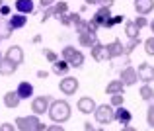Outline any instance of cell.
Returning <instances> with one entry per match:
<instances>
[{"label": "cell", "mask_w": 154, "mask_h": 131, "mask_svg": "<svg viewBox=\"0 0 154 131\" xmlns=\"http://www.w3.org/2000/svg\"><path fill=\"white\" fill-rule=\"evenodd\" d=\"M49 117L53 123H64L70 120V106L66 100H53L49 106Z\"/></svg>", "instance_id": "6da1fadb"}, {"label": "cell", "mask_w": 154, "mask_h": 131, "mask_svg": "<svg viewBox=\"0 0 154 131\" xmlns=\"http://www.w3.org/2000/svg\"><path fill=\"white\" fill-rule=\"evenodd\" d=\"M16 127L20 131H45L47 125L43 123L41 120H39V116H20L16 117Z\"/></svg>", "instance_id": "7a4b0ae2"}, {"label": "cell", "mask_w": 154, "mask_h": 131, "mask_svg": "<svg viewBox=\"0 0 154 131\" xmlns=\"http://www.w3.org/2000/svg\"><path fill=\"white\" fill-rule=\"evenodd\" d=\"M94 117L100 125H109V123L115 121V108H113L111 104H102V106L96 108Z\"/></svg>", "instance_id": "3957f363"}, {"label": "cell", "mask_w": 154, "mask_h": 131, "mask_svg": "<svg viewBox=\"0 0 154 131\" xmlns=\"http://www.w3.org/2000/svg\"><path fill=\"white\" fill-rule=\"evenodd\" d=\"M63 59L66 61L70 67H74V69H80V67L84 65V55H82V51L74 49L72 45H66V47L63 49Z\"/></svg>", "instance_id": "277c9868"}, {"label": "cell", "mask_w": 154, "mask_h": 131, "mask_svg": "<svg viewBox=\"0 0 154 131\" xmlns=\"http://www.w3.org/2000/svg\"><path fill=\"white\" fill-rule=\"evenodd\" d=\"M49 106H51V96H37V98L31 100V112L35 116L49 113Z\"/></svg>", "instance_id": "5b68a950"}, {"label": "cell", "mask_w": 154, "mask_h": 131, "mask_svg": "<svg viewBox=\"0 0 154 131\" xmlns=\"http://www.w3.org/2000/svg\"><path fill=\"white\" fill-rule=\"evenodd\" d=\"M78 78H74V76H64L63 80L59 82V90L64 94V96H72V94L78 90Z\"/></svg>", "instance_id": "8992f818"}, {"label": "cell", "mask_w": 154, "mask_h": 131, "mask_svg": "<svg viewBox=\"0 0 154 131\" xmlns=\"http://www.w3.org/2000/svg\"><path fill=\"white\" fill-rule=\"evenodd\" d=\"M119 80L125 86H133V84H137V80H139V72L133 67H125L123 71L119 72Z\"/></svg>", "instance_id": "52a82bcc"}, {"label": "cell", "mask_w": 154, "mask_h": 131, "mask_svg": "<svg viewBox=\"0 0 154 131\" xmlns=\"http://www.w3.org/2000/svg\"><path fill=\"white\" fill-rule=\"evenodd\" d=\"M92 57H94V61H98V63H105V61H111V57H109V51H107V45L103 43H96L94 47L90 49Z\"/></svg>", "instance_id": "ba28073f"}, {"label": "cell", "mask_w": 154, "mask_h": 131, "mask_svg": "<svg viewBox=\"0 0 154 131\" xmlns=\"http://www.w3.org/2000/svg\"><path fill=\"white\" fill-rule=\"evenodd\" d=\"M27 24V16L26 14H14V16H10V18L6 20V27L10 31H14V30H22L23 26Z\"/></svg>", "instance_id": "9c48e42d"}, {"label": "cell", "mask_w": 154, "mask_h": 131, "mask_svg": "<svg viewBox=\"0 0 154 131\" xmlns=\"http://www.w3.org/2000/svg\"><path fill=\"white\" fill-rule=\"evenodd\" d=\"M137 72H139V80L144 82V84H148V82L154 80V67L148 65V63H140V67L137 69Z\"/></svg>", "instance_id": "30bf717a"}, {"label": "cell", "mask_w": 154, "mask_h": 131, "mask_svg": "<svg viewBox=\"0 0 154 131\" xmlns=\"http://www.w3.org/2000/svg\"><path fill=\"white\" fill-rule=\"evenodd\" d=\"M76 108H78V112L80 113H94L96 112V108H98V104L94 102V98H90V96H82L78 100V104H76Z\"/></svg>", "instance_id": "8fae6325"}, {"label": "cell", "mask_w": 154, "mask_h": 131, "mask_svg": "<svg viewBox=\"0 0 154 131\" xmlns=\"http://www.w3.org/2000/svg\"><path fill=\"white\" fill-rule=\"evenodd\" d=\"M4 57H6L8 61H12V63H16L18 67L23 63V51H22L20 45H12V47H8V51H6Z\"/></svg>", "instance_id": "7c38bea8"}, {"label": "cell", "mask_w": 154, "mask_h": 131, "mask_svg": "<svg viewBox=\"0 0 154 131\" xmlns=\"http://www.w3.org/2000/svg\"><path fill=\"white\" fill-rule=\"evenodd\" d=\"M78 43L80 47H86V49H92L98 41V34H92V31H84V34H78Z\"/></svg>", "instance_id": "4fadbf2b"}, {"label": "cell", "mask_w": 154, "mask_h": 131, "mask_svg": "<svg viewBox=\"0 0 154 131\" xmlns=\"http://www.w3.org/2000/svg\"><path fill=\"white\" fill-rule=\"evenodd\" d=\"M111 18V12H109V8L107 6H100L98 10H96V14L92 16V20H94L96 24H98L100 27H103L105 26V22Z\"/></svg>", "instance_id": "5bb4252c"}, {"label": "cell", "mask_w": 154, "mask_h": 131, "mask_svg": "<svg viewBox=\"0 0 154 131\" xmlns=\"http://www.w3.org/2000/svg\"><path fill=\"white\" fill-rule=\"evenodd\" d=\"M135 10L139 16H146L154 10V0H135Z\"/></svg>", "instance_id": "9a60e30c"}, {"label": "cell", "mask_w": 154, "mask_h": 131, "mask_svg": "<svg viewBox=\"0 0 154 131\" xmlns=\"http://www.w3.org/2000/svg\"><path fill=\"white\" fill-rule=\"evenodd\" d=\"M107 51H109V57L111 59H117V57L121 55H127L125 53V45L119 41V39H113L111 43H107Z\"/></svg>", "instance_id": "2e32d148"}, {"label": "cell", "mask_w": 154, "mask_h": 131, "mask_svg": "<svg viewBox=\"0 0 154 131\" xmlns=\"http://www.w3.org/2000/svg\"><path fill=\"white\" fill-rule=\"evenodd\" d=\"M131 120H133V113L129 112L127 108H123V106H121V108H115V121H119L123 127L131 123Z\"/></svg>", "instance_id": "e0dca14e"}, {"label": "cell", "mask_w": 154, "mask_h": 131, "mask_svg": "<svg viewBox=\"0 0 154 131\" xmlns=\"http://www.w3.org/2000/svg\"><path fill=\"white\" fill-rule=\"evenodd\" d=\"M20 102H22V98L18 96L16 90H10V92L4 94V106H6V108L14 110V108H18V106H20Z\"/></svg>", "instance_id": "ac0fdd59"}, {"label": "cell", "mask_w": 154, "mask_h": 131, "mask_svg": "<svg viewBox=\"0 0 154 131\" xmlns=\"http://www.w3.org/2000/svg\"><path fill=\"white\" fill-rule=\"evenodd\" d=\"M125 35L129 39H139L140 37V27L135 24V20H127L125 22Z\"/></svg>", "instance_id": "d6986e66"}, {"label": "cell", "mask_w": 154, "mask_h": 131, "mask_svg": "<svg viewBox=\"0 0 154 131\" xmlns=\"http://www.w3.org/2000/svg\"><path fill=\"white\" fill-rule=\"evenodd\" d=\"M16 92H18V96L22 98V100H27V98L33 96V86H31V82L22 80V82L18 84V88H16Z\"/></svg>", "instance_id": "ffe728a7"}, {"label": "cell", "mask_w": 154, "mask_h": 131, "mask_svg": "<svg viewBox=\"0 0 154 131\" xmlns=\"http://www.w3.org/2000/svg\"><path fill=\"white\" fill-rule=\"evenodd\" d=\"M70 65L66 63V61L64 59H59V61H55V63H53V69H51V72L53 75H60V76H66V72L70 71Z\"/></svg>", "instance_id": "44dd1931"}, {"label": "cell", "mask_w": 154, "mask_h": 131, "mask_svg": "<svg viewBox=\"0 0 154 131\" xmlns=\"http://www.w3.org/2000/svg\"><path fill=\"white\" fill-rule=\"evenodd\" d=\"M16 10L20 12V14H33L35 6H33V0H16Z\"/></svg>", "instance_id": "7402d4cb"}, {"label": "cell", "mask_w": 154, "mask_h": 131, "mask_svg": "<svg viewBox=\"0 0 154 131\" xmlns=\"http://www.w3.org/2000/svg\"><path fill=\"white\" fill-rule=\"evenodd\" d=\"M16 69H18V65L12 63V61H8L6 57L0 61V75H2V76H10V75H14Z\"/></svg>", "instance_id": "603a6c76"}, {"label": "cell", "mask_w": 154, "mask_h": 131, "mask_svg": "<svg viewBox=\"0 0 154 131\" xmlns=\"http://www.w3.org/2000/svg\"><path fill=\"white\" fill-rule=\"evenodd\" d=\"M125 90V84L121 82V80H111V82L105 86V94H109V96H113V94H123Z\"/></svg>", "instance_id": "cb8c5ba5"}, {"label": "cell", "mask_w": 154, "mask_h": 131, "mask_svg": "<svg viewBox=\"0 0 154 131\" xmlns=\"http://www.w3.org/2000/svg\"><path fill=\"white\" fill-rule=\"evenodd\" d=\"M139 94H140V98H143L144 102H152L154 104V90H152L150 84H143L140 90H139Z\"/></svg>", "instance_id": "d4e9b609"}, {"label": "cell", "mask_w": 154, "mask_h": 131, "mask_svg": "<svg viewBox=\"0 0 154 131\" xmlns=\"http://www.w3.org/2000/svg\"><path fill=\"white\" fill-rule=\"evenodd\" d=\"M121 22H125V16H121V14H119V16H111V18L105 22V26H103V27H105V30H111L113 26H119Z\"/></svg>", "instance_id": "484cf974"}, {"label": "cell", "mask_w": 154, "mask_h": 131, "mask_svg": "<svg viewBox=\"0 0 154 131\" xmlns=\"http://www.w3.org/2000/svg\"><path fill=\"white\" fill-rule=\"evenodd\" d=\"M144 53H146V55H150V57H154V35L144 41Z\"/></svg>", "instance_id": "4316f807"}, {"label": "cell", "mask_w": 154, "mask_h": 131, "mask_svg": "<svg viewBox=\"0 0 154 131\" xmlns=\"http://www.w3.org/2000/svg\"><path fill=\"white\" fill-rule=\"evenodd\" d=\"M139 43H140V37H139V39H129V43L125 45V53H127V55H129V53H133V51L137 49V45H139Z\"/></svg>", "instance_id": "83f0119b"}, {"label": "cell", "mask_w": 154, "mask_h": 131, "mask_svg": "<svg viewBox=\"0 0 154 131\" xmlns=\"http://www.w3.org/2000/svg\"><path fill=\"white\" fill-rule=\"evenodd\" d=\"M43 53H45V59L49 61L51 65L55 63V61H59V55H57V53L53 51V49H43Z\"/></svg>", "instance_id": "f1b7e54d"}, {"label": "cell", "mask_w": 154, "mask_h": 131, "mask_svg": "<svg viewBox=\"0 0 154 131\" xmlns=\"http://www.w3.org/2000/svg\"><path fill=\"white\" fill-rule=\"evenodd\" d=\"M123 94H113L111 96V106L113 108H121V106H123Z\"/></svg>", "instance_id": "f546056e"}, {"label": "cell", "mask_w": 154, "mask_h": 131, "mask_svg": "<svg viewBox=\"0 0 154 131\" xmlns=\"http://www.w3.org/2000/svg\"><path fill=\"white\" fill-rule=\"evenodd\" d=\"M146 123L154 129V104H150L148 110H146Z\"/></svg>", "instance_id": "4dcf8cb0"}, {"label": "cell", "mask_w": 154, "mask_h": 131, "mask_svg": "<svg viewBox=\"0 0 154 131\" xmlns=\"http://www.w3.org/2000/svg\"><path fill=\"white\" fill-rule=\"evenodd\" d=\"M135 24L143 30V27H146V26H150V22L146 20V16H137V20H135Z\"/></svg>", "instance_id": "1f68e13d"}, {"label": "cell", "mask_w": 154, "mask_h": 131, "mask_svg": "<svg viewBox=\"0 0 154 131\" xmlns=\"http://www.w3.org/2000/svg\"><path fill=\"white\" fill-rule=\"evenodd\" d=\"M70 20H72V26H78V24H82L84 22V20H82V16H80V12H72V14H70Z\"/></svg>", "instance_id": "d6a6232c"}, {"label": "cell", "mask_w": 154, "mask_h": 131, "mask_svg": "<svg viewBox=\"0 0 154 131\" xmlns=\"http://www.w3.org/2000/svg\"><path fill=\"white\" fill-rule=\"evenodd\" d=\"M59 20H60V24H63V26H72L70 14H63V16H59Z\"/></svg>", "instance_id": "836d02e7"}, {"label": "cell", "mask_w": 154, "mask_h": 131, "mask_svg": "<svg viewBox=\"0 0 154 131\" xmlns=\"http://www.w3.org/2000/svg\"><path fill=\"white\" fill-rule=\"evenodd\" d=\"M45 131H64V127H63V123H53V125H47Z\"/></svg>", "instance_id": "e575fe53"}, {"label": "cell", "mask_w": 154, "mask_h": 131, "mask_svg": "<svg viewBox=\"0 0 154 131\" xmlns=\"http://www.w3.org/2000/svg\"><path fill=\"white\" fill-rule=\"evenodd\" d=\"M0 16H2V18H8V16H10V6H8V4H4V6L0 8Z\"/></svg>", "instance_id": "d590c367"}, {"label": "cell", "mask_w": 154, "mask_h": 131, "mask_svg": "<svg viewBox=\"0 0 154 131\" xmlns=\"http://www.w3.org/2000/svg\"><path fill=\"white\" fill-rule=\"evenodd\" d=\"M18 127L16 125H12V123H2L0 125V131H16Z\"/></svg>", "instance_id": "8d00e7d4"}, {"label": "cell", "mask_w": 154, "mask_h": 131, "mask_svg": "<svg viewBox=\"0 0 154 131\" xmlns=\"http://www.w3.org/2000/svg\"><path fill=\"white\" fill-rule=\"evenodd\" d=\"M84 131H103V129H100V127H96V125H92L90 121H86V123H84Z\"/></svg>", "instance_id": "74e56055"}, {"label": "cell", "mask_w": 154, "mask_h": 131, "mask_svg": "<svg viewBox=\"0 0 154 131\" xmlns=\"http://www.w3.org/2000/svg\"><path fill=\"white\" fill-rule=\"evenodd\" d=\"M57 0H39V4H41V8H49V6H53Z\"/></svg>", "instance_id": "f35d334b"}, {"label": "cell", "mask_w": 154, "mask_h": 131, "mask_svg": "<svg viewBox=\"0 0 154 131\" xmlns=\"http://www.w3.org/2000/svg\"><path fill=\"white\" fill-rule=\"evenodd\" d=\"M37 76H39V78H47V76H49V72H47V71H39Z\"/></svg>", "instance_id": "ab89813d"}, {"label": "cell", "mask_w": 154, "mask_h": 131, "mask_svg": "<svg viewBox=\"0 0 154 131\" xmlns=\"http://www.w3.org/2000/svg\"><path fill=\"white\" fill-rule=\"evenodd\" d=\"M121 131H137V129H135V127H131V125H125V127L121 129Z\"/></svg>", "instance_id": "60d3db41"}, {"label": "cell", "mask_w": 154, "mask_h": 131, "mask_svg": "<svg viewBox=\"0 0 154 131\" xmlns=\"http://www.w3.org/2000/svg\"><path fill=\"white\" fill-rule=\"evenodd\" d=\"M148 27H150V30H152V34H154V20L150 22V26H148Z\"/></svg>", "instance_id": "b9f144b4"}, {"label": "cell", "mask_w": 154, "mask_h": 131, "mask_svg": "<svg viewBox=\"0 0 154 131\" xmlns=\"http://www.w3.org/2000/svg\"><path fill=\"white\" fill-rule=\"evenodd\" d=\"M2 6H4V2H2V0H0V8H2Z\"/></svg>", "instance_id": "7bdbcfd3"}, {"label": "cell", "mask_w": 154, "mask_h": 131, "mask_svg": "<svg viewBox=\"0 0 154 131\" xmlns=\"http://www.w3.org/2000/svg\"><path fill=\"white\" fill-rule=\"evenodd\" d=\"M2 59H4V57H2V53H0V61H2Z\"/></svg>", "instance_id": "ee69618b"}, {"label": "cell", "mask_w": 154, "mask_h": 131, "mask_svg": "<svg viewBox=\"0 0 154 131\" xmlns=\"http://www.w3.org/2000/svg\"><path fill=\"white\" fill-rule=\"evenodd\" d=\"M2 39H4V37H2V35H0V41H2Z\"/></svg>", "instance_id": "f6af8a7d"}, {"label": "cell", "mask_w": 154, "mask_h": 131, "mask_svg": "<svg viewBox=\"0 0 154 131\" xmlns=\"http://www.w3.org/2000/svg\"><path fill=\"white\" fill-rule=\"evenodd\" d=\"M0 125H2V123H0Z\"/></svg>", "instance_id": "bcb514c9"}]
</instances>
